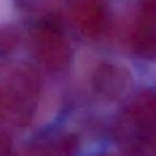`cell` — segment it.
<instances>
[{
    "label": "cell",
    "mask_w": 156,
    "mask_h": 156,
    "mask_svg": "<svg viewBox=\"0 0 156 156\" xmlns=\"http://www.w3.org/2000/svg\"><path fill=\"white\" fill-rule=\"evenodd\" d=\"M76 25L88 37H98L108 22V12L103 0H79L73 9Z\"/></svg>",
    "instance_id": "4"
},
{
    "label": "cell",
    "mask_w": 156,
    "mask_h": 156,
    "mask_svg": "<svg viewBox=\"0 0 156 156\" xmlns=\"http://www.w3.org/2000/svg\"><path fill=\"white\" fill-rule=\"evenodd\" d=\"M141 15L156 16V0H141Z\"/></svg>",
    "instance_id": "8"
},
{
    "label": "cell",
    "mask_w": 156,
    "mask_h": 156,
    "mask_svg": "<svg viewBox=\"0 0 156 156\" xmlns=\"http://www.w3.org/2000/svg\"><path fill=\"white\" fill-rule=\"evenodd\" d=\"M98 156H113V155H98Z\"/></svg>",
    "instance_id": "9"
},
{
    "label": "cell",
    "mask_w": 156,
    "mask_h": 156,
    "mask_svg": "<svg viewBox=\"0 0 156 156\" xmlns=\"http://www.w3.org/2000/svg\"><path fill=\"white\" fill-rule=\"evenodd\" d=\"M134 45L139 54L156 55V18L140 16L134 34Z\"/></svg>",
    "instance_id": "6"
},
{
    "label": "cell",
    "mask_w": 156,
    "mask_h": 156,
    "mask_svg": "<svg viewBox=\"0 0 156 156\" xmlns=\"http://www.w3.org/2000/svg\"><path fill=\"white\" fill-rule=\"evenodd\" d=\"M33 46L42 63L51 69H62L69 61V47L62 31L55 23H44L37 27Z\"/></svg>",
    "instance_id": "3"
},
{
    "label": "cell",
    "mask_w": 156,
    "mask_h": 156,
    "mask_svg": "<svg viewBox=\"0 0 156 156\" xmlns=\"http://www.w3.org/2000/svg\"><path fill=\"white\" fill-rule=\"evenodd\" d=\"M119 138L132 154L156 155V91L136 98L120 120Z\"/></svg>",
    "instance_id": "1"
},
{
    "label": "cell",
    "mask_w": 156,
    "mask_h": 156,
    "mask_svg": "<svg viewBox=\"0 0 156 156\" xmlns=\"http://www.w3.org/2000/svg\"><path fill=\"white\" fill-rule=\"evenodd\" d=\"M37 89V79L32 72L17 71L2 89L3 110L16 121H26L34 109Z\"/></svg>",
    "instance_id": "2"
},
{
    "label": "cell",
    "mask_w": 156,
    "mask_h": 156,
    "mask_svg": "<svg viewBox=\"0 0 156 156\" xmlns=\"http://www.w3.org/2000/svg\"><path fill=\"white\" fill-rule=\"evenodd\" d=\"M130 78L128 73L121 67L112 64H102L93 76L95 91L107 98H118L129 87Z\"/></svg>",
    "instance_id": "5"
},
{
    "label": "cell",
    "mask_w": 156,
    "mask_h": 156,
    "mask_svg": "<svg viewBox=\"0 0 156 156\" xmlns=\"http://www.w3.org/2000/svg\"><path fill=\"white\" fill-rule=\"evenodd\" d=\"M78 140L71 134L52 137L40 147V156H75Z\"/></svg>",
    "instance_id": "7"
}]
</instances>
